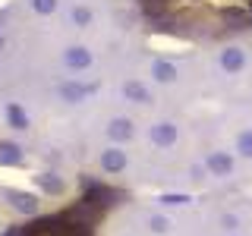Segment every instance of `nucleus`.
Returning a JSON list of instances; mask_svg holds the SVG:
<instances>
[{"label":"nucleus","instance_id":"nucleus-1","mask_svg":"<svg viewBox=\"0 0 252 236\" xmlns=\"http://www.w3.org/2000/svg\"><path fill=\"white\" fill-rule=\"evenodd\" d=\"M145 26L180 41H218L252 31V0H139Z\"/></svg>","mask_w":252,"mask_h":236}]
</instances>
